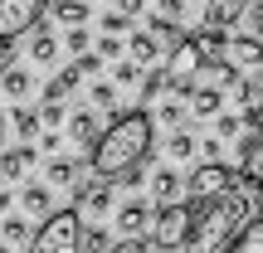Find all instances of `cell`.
<instances>
[{"instance_id":"83f0119b","label":"cell","mask_w":263,"mask_h":253,"mask_svg":"<svg viewBox=\"0 0 263 253\" xmlns=\"http://www.w3.org/2000/svg\"><path fill=\"white\" fill-rule=\"evenodd\" d=\"M166 156H171V161H190V156H195V137H185V131H176V137L166 141Z\"/></svg>"},{"instance_id":"7402d4cb","label":"cell","mask_w":263,"mask_h":253,"mask_svg":"<svg viewBox=\"0 0 263 253\" xmlns=\"http://www.w3.org/2000/svg\"><path fill=\"white\" fill-rule=\"evenodd\" d=\"M180 176L176 170H156V176H151V200H156V205H180Z\"/></svg>"},{"instance_id":"b9f144b4","label":"cell","mask_w":263,"mask_h":253,"mask_svg":"<svg viewBox=\"0 0 263 253\" xmlns=\"http://www.w3.org/2000/svg\"><path fill=\"white\" fill-rule=\"evenodd\" d=\"M5 131H10V112H0V141H5Z\"/></svg>"},{"instance_id":"f1b7e54d","label":"cell","mask_w":263,"mask_h":253,"mask_svg":"<svg viewBox=\"0 0 263 253\" xmlns=\"http://www.w3.org/2000/svg\"><path fill=\"white\" fill-rule=\"evenodd\" d=\"M39 122H44V131H59L68 122V112H64V103H44L39 107Z\"/></svg>"},{"instance_id":"52a82bcc","label":"cell","mask_w":263,"mask_h":253,"mask_svg":"<svg viewBox=\"0 0 263 253\" xmlns=\"http://www.w3.org/2000/svg\"><path fill=\"white\" fill-rule=\"evenodd\" d=\"M219 64H229L234 73H239V68L258 73V68H263V39H224V54H219Z\"/></svg>"},{"instance_id":"60d3db41","label":"cell","mask_w":263,"mask_h":253,"mask_svg":"<svg viewBox=\"0 0 263 253\" xmlns=\"http://www.w3.org/2000/svg\"><path fill=\"white\" fill-rule=\"evenodd\" d=\"M239 131V117H219V137H234Z\"/></svg>"},{"instance_id":"5bb4252c","label":"cell","mask_w":263,"mask_h":253,"mask_svg":"<svg viewBox=\"0 0 263 253\" xmlns=\"http://www.w3.org/2000/svg\"><path fill=\"white\" fill-rule=\"evenodd\" d=\"M239 103H244V122L249 127H263V68H258L254 78L239 83Z\"/></svg>"},{"instance_id":"7a4b0ae2","label":"cell","mask_w":263,"mask_h":253,"mask_svg":"<svg viewBox=\"0 0 263 253\" xmlns=\"http://www.w3.org/2000/svg\"><path fill=\"white\" fill-rule=\"evenodd\" d=\"M146 151H151V112L146 107H132V112H117L112 122L103 127L98 146L88 151V166H93V176L117 180V176H127L132 166H141Z\"/></svg>"},{"instance_id":"d4e9b609","label":"cell","mask_w":263,"mask_h":253,"mask_svg":"<svg viewBox=\"0 0 263 253\" xmlns=\"http://www.w3.org/2000/svg\"><path fill=\"white\" fill-rule=\"evenodd\" d=\"M10 122H15V137H20V141H34L39 127H44V122H39V112H34V107H25V103H15Z\"/></svg>"},{"instance_id":"1f68e13d","label":"cell","mask_w":263,"mask_h":253,"mask_svg":"<svg viewBox=\"0 0 263 253\" xmlns=\"http://www.w3.org/2000/svg\"><path fill=\"white\" fill-rule=\"evenodd\" d=\"M93 54H98V59H117V54H122V39H117V34H103Z\"/></svg>"},{"instance_id":"6da1fadb","label":"cell","mask_w":263,"mask_h":253,"mask_svg":"<svg viewBox=\"0 0 263 253\" xmlns=\"http://www.w3.org/2000/svg\"><path fill=\"white\" fill-rule=\"evenodd\" d=\"M254 219H258V190L249 180H234L219 200L195 205V224H190L185 253H224Z\"/></svg>"},{"instance_id":"ac0fdd59","label":"cell","mask_w":263,"mask_h":253,"mask_svg":"<svg viewBox=\"0 0 263 253\" xmlns=\"http://www.w3.org/2000/svg\"><path fill=\"white\" fill-rule=\"evenodd\" d=\"M219 107H224L219 83H195V88H190V112H195V117H219Z\"/></svg>"},{"instance_id":"ab89813d","label":"cell","mask_w":263,"mask_h":253,"mask_svg":"<svg viewBox=\"0 0 263 253\" xmlns=\"http://www.w3.org/2000/svg\"><path fill=\"white\" fill-rule=\"evenodd\" d=\"M39 146H44V151H54V156H59V131H39Z\"/></svg>"},{"instance_id":"8992f818","label":"cell","mask_w":263,"mask_h":253,"mask_svg":"<svg viewBox=\"0 0 263 253\" xmlns=\"http://www.w3.org/2000/svg\"><path fill=\"white\" fill-rule=\"evenodd\" d=\"M234 180H239L234 170H224L219 161H205V166L185 180V195H190V205H210V200H219L229 185H234Z\"/></svg>"},{"instance_id":"f546056e","label":"cell","mask_w":263,"mask_h":253,"mask_svg":"<svg viewBox=\"0 0 263 253\" xmlns=\"http://www.w3.org/2000/svg\"><path fill=\"white\" fill-rule=\"evenodd\" d=\"M132 29V15H122V10H117V15H103V34H127Z\"/></svg>"},{"instance_id":"4dcf8cb0","label":"cell","mask_w":263,"mask_h":253,"mask_svg":"<svg viewBox=\"0 0 263 253\" xmlns=\"http://www.w3.org/2000/svg\"><path fill=\"white\" fill-rule=\"evenodd\" d=\"M156 15H161V20H176V25H180V15H185V0H156Z\"/></svg>"},{"instance_id":"836d02e7","label":"cell","mask_w":263,"mask_h":253,"mask_svg":"<svg viewBox=\"0 0 263 253\" xmlns=\"http://www.w3.org/2000/svg\"><path fill=\"white\" fill-rule=\"evenodd\" d=\"M117 103V88L112 83H93V107H112Z\"/></svg>"},{"instance_id":"e575fe53","label":"cell","mask_w":263,"mask_h":253,"mask_svg":"<svg viewBox=\"0 0 263 253\" xmlns=\"http://www.w3.org/2000/svg\"><path fill=\"white\" fill-rule=\"evenodd\" d=\"M64 44L73 49L78 59H83V54H88V29H68V39H64Z\"/></svg>"},{"instance_id":"2e32d148","label":"cell","mask_w":263,"mask_h":253,"mask_svg":"<svg viewBox=\"0 0 263 253\" xmlns=\"http://www.w3.org/2000/svg\"><path fill=\"white\" fill-rule=\"evenodd\" d=\"M49 5H54V25L64 29H83L93 15V0H49Z\"/></svg>"},{"instance_id":"ee69618b","label":"cell","mask_w":263,"mask_h":253,"mask_svg":"<svg viewBox=\"0 0 263 253\" xmlns=\"http://www.w3.org/2000/svg\"><path fill=\"white\" fill-rule=\"evenodd\" d=\"M0 253H10V248H5V244H0Z\"/></svg>"},{"instance_id":"5b68a950","label":"cell","mask_w":263,"mask_h":253,"mask_svg":"<svg viewBox=\"0 0 263 253\" xmlns=\"http://www.w3.org/2000/svg\"><path fill=\"white\" fill-rule=\"evenodd\" d=\"M44 10H49V0H0V44L29 34Z\"/></svg>"},{"instance_id":"30bf717a","label":"cell","mask_w":263,"mask_h":253,"mask_svg":"<svg viewBox=\"0 0 263 253\" xmlns=\"http://www.w3.org/2000/svg\"><path fill=\"white\" fill-rule=\"evenodd\" d=\"M29 166H34V146H29V141H20V146H10L5 156H0V180H5V185H15V180L29 176Z\"/></svg>"},{"instance_id":"7c38bea8","label":"cell","mask_w":263,"mask_h":253,"mask_svg":"<svg viewBox=\"0 0 263 253\" xmlns=\"http://www.w3.org/2000/svg\"><path fill=\"white\" fill-rule=\"evenodd\" d=\"M20 209H25V215L49 219V215H54V190H49L44 180H29V185H20Z\"/></svg>"},{"instance_id":"cb8c5ba5","label":"cell","mask_w":263,"mask_h":253,"mask_svg":"<svg viewBox=\"0 0 263 253\" xmlns=\"http://www.w3.org/2000/svg\"><path fill=\"white\" fill-rule=\"evenodd\" d=\"M0 234H5V248H29L34 229L25 224V215H5V219H0Z\"/></svg>"},{"instance_id":"3957f363","label":"cell","mask_w":263,"mask_h":253,"mask_svg":"<svg viewBox=\"0 0 263 253\" xmlns=\"http://www.w3.org/2000/svg\"><path fill=\"white\" fill-rule=\"evenodd\" d=\"M25 253H83V219H78V209H54L34 229Z\"/></svg>"},{"instance_id":"ba28073f","label":"cell","mask_w":263,"mask_h":253,"mask_svg":"<svg viewBox=\"0 0 263 253\" xmlns=\"http://www.w3.org/2000/svg\"><path fill=\"white\" fill-rule=\"evenodd\" d=\"M249 5H254V0H205V29L224 34L229 25H239V20L249 15Z\"/></svg>"},{"instance_id":"44dd1931","label":"cell","mask_w":263,"mask_h":253,"mask_svg":"<svg viewBox=\"0 0 263 253\" xmlns=\"http://www.w3.org/2000/svg\"><path fill=\"white\" fill-rule=\"evenodd\" d=\"M29 59H34V64H54V59H59V39H54L49 25L29 29Z\"/></svg>"},{"instance_id":"d6986e66","label":"cell","mask_w":263,"mask_h":253,"mask_svg":"<svg viewBox=\"0 0 263 253\" xmlns=\"http://www.w3.org/2000/svg\"><path fill=\"white\" fill-rule=\"evenodd\" d=\"M239 180H249L254 190H263V137L244 141V161H239Z\"/></svg>"},{"instance_id":"277c9868","label":"cell","mask_w":263,"mask_h":253,"mask_svg":"<svg viewBox=\"0 0 263 253\" xmlns=\"http://www.w3.org/2000/svg\"><path fill=\"white\" fill-rule=\"evenodd\" d=\"M190 224H195V205H161L151 215V248L156 253H171V248H185L190 239Z\"/></svg>"},{"instance_id":"603a6c76","label":"cell","mask_w":263,"mask_h":253,"mask_svg":"<svg viewBox=\"0 0 263 253\" xmlns=\"http://www.w3.org/2000/svg\"><path fill=\"white\" fill-rule=\"evenodd\" d=\"M78 180V161L73 156H49V166H44V185L54 190V185H73Z\"/></svg>"},{"instance_id":"8fae6325","label":"cell","mask_w":263,"mask_h":253,"mask_svg":"<svg viewBox=\"0 0 263 253\" xmlns=\"http://www.w3.org/2000/svg\"><path fill=\"white\" fill-rule=\"evenodd\" d=\"M107 205H112V190H107V180H103V176L78 185V219H83V215H103Z\"/></svg>"},{"instance_id":"d590c367","label":"cell","mask_w":263,"mask_h":253,"mask_svg":"<svg viewBox=\"0 0 263 253\" xmlns=\"http://www.w3.org/2000/svg\"><path fill=\"white\" fill-rule=\"evenodd\" d=\"M112 253H151V248H146V239H117Z\"/></svg>"},{"instance_id":"74e56055","label":"cell","mask_w":263,"mask_h":253,"mask_svg":"<svg viewBox=\"0 0 263 253\" xmlns=\"http://www.w3.org/2000/svg\"><path fill=\"white\" fill-rule=\"evenodd\" d=\"M137 73H141V68L132 64V59H127V64H117V83H132V78H137Z\"/></svg>"},{"instance_id":"9a60e30c","label":"cell","mask_w":263,"mask_h":253,"mask_svg":"<svg viewBox=\"0 0 263 253\" xmlns=\"http://www.w3.org/2000/svg\"><path fill=\"white\" fill-rule=\"evenodd\" d=\"M68 137H73L78 146H88V151L98 146V137H103V127H98V112H93V107H78V112L68 117Z\"/></svg>"},{"instance_id":"4fadbf2b","label":"cell","mask_w":263,"mask_h":253,"mask_svg":"<svg viewBox=\"0 0 263 253\" xmlns=\"http://www.w3.org/2000/svg\"><path fill=\"white\" fill-rule=\"evenodd\" d=\"M0 93L10 98V103H25L29 93H34V78H29L25 64H5L0 68Z\"/></svg>"},{"instance_id":"e0dca14e","label":"cell","mask_w":263,"mask_h":253,"mask_svg":"<svg viewBox=\"0 0 263 253\" xmlns=\"http://www.w3.org/2000/svg\"><path fill=\"white\" fill-rule=\"evenodd\" d=\"M83 64H68V68H59V78H49V83H44V103H64V98L68 93H73V88L78 83H83Z\"/></svg>"},{"instance_id":"ffe728a7","label":"cell","mask_w":263,"mask_h":253,"mask_svg":"<svg viewBox=\"0 0 263 253\" xmlns=\"http://www.w3.org/2000/svg\"><path fill=\"white\" fill-rule=\"evenodd\" d=\"M161 49H166V44H161V39L151 34V29H141V34H132L127 54H132V64H137V68H151V64L161 59Z\"/></svg>"},{"instance_id":"7bdbcfd3","label":"cell","mask_w":263,"mask_h":253,"mask_svg":"<svg viewBox=\"0 0 263 253\" xmlns=\"http://www.w3.org/2000/svg\"><path fill=\"white\" fill-rule=\"evenodd\" d=\"M5 49H10V44H0V68H5Z\"/></svg>"},{"instance_id":"f35d334b","label":"cell","mask_w":263,"mask_h":253,"mask_svg":"<svg viewBox=\"0 0 263 253\" xmlns=\"http://www.w3.org/2000/svg\"><path fill=\"white\" fill-rule=\"evenodd\" d=\"M117 10H122V15H141V10H146V0H117Z\"/></svg>"},{"instance_id":"d6a6232c","label":"cell","mask_w":263,"mask_h":253,"mask_svg":"<svg viewBox=\"0 0 263 253\" xmlns=\"http://www.w3.org/2000/svg\"><path fill=\"white\" fill-rule=\"evenodd\" d=\"M161 122H166V127H180V122H185V107H180V103H161Z\"/></svg>"},{"instance_id":"9c48e42d","label":"cell","mask_w":263,"mask_h":253,"mask_svg":"<svg viewBox=\"0 0 263 253\" xmlns=\"http://www.w3.org/2000/svg\"><path fill=\"white\" fill-rule=\"evenodd\" d=\"M117 234L122 239H146L151 234V205L146 200H127L117 209Z\"/></svg>"},{"instance_id":"4316f807","label":"cell","mask_w":263,"mask_h":253,"mask_svg":"<svg viewBox=\"0 0 263 253\" xmlns=\"http://www.w3.org/2000/svg\"><path fill=\"white\" fill-rule=\"evenodd\" d=\"M83 253H112V234H107V229H88L83 224Z\"/></svg>"},{"instance_id":"484cf974","label":"cell","mask_w":263,"mask_h":253,"mask_svg":"<svg viewBox=\"0 0 263 253\" xmlns=\"http://www.w3.org/2000/svg\"><path fill=\"white\" fill-rule=\"evenodd\" d=\"M224 253H263V215H258V219H254V224H249Z\"/></svg>"},{"instance_id":"8d00e7d4","label":"cell","mask_w":263,"mask_h":253,"mask_svg":"<svg viewBox=\"0 0 263 253\" xmlns=\"http://www.w3.org/2000/svg\"><path fill=\"white\" fill-rule=\"evenodd\" d=\"M10 209H15V190H10V185H0V219H5Z\"/></svg>"}]
</instances>
